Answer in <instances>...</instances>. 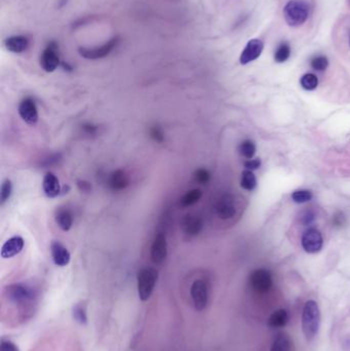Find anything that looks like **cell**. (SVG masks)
I'll use <instances>...</instances> for the list:
<instances>
[{
	"instance_id": "1",
	"label": "cell",
	"mask_w": 350,
	"mask_h": 351,
	"mask_svg": "<svg viewBox=\"0 0 350 351\" xmlns=\"http://www.w3.org/2000/svg\"><path fill=\"white\" fill-rule=\"evenodd\" d=\"M310 4L307 0H288L284 6V18L286 23L293 28L304 25L310 16Z\"/></svg>"
},
{
	"instance_id": "2",
	"label": "cell",
	"mask_w": 350,
	"mask_h": 351,
	"mask_svg": "<svg viewBox=\"0 0 350 351\" xmlns=\"http://www.w3.org/2000/svg\"><path fill=\"white\" fill-rule=\"evenodd\" d=\"M320 326V310L318 303L309 300L305 303L302 314V330L308 341L316 338Z\"/></svg>"
},
{
	"instance_id": "3",
	"label": "cell",
	"mask_w": 350,
	"mask_h": 351,
	"mask_svg": "<svg viewBox=\"0 0 350 351\" xmlns=\"http://www.w3.org/2000/svg\"><path fill=\"white\" fill-rule=\"evenodd\" d=\"M6 295L10 302L18 305H25L35 299L36 292L28 284H14L6 288Z\"/></svg>"
},
{
	"instance_id": "4",
	"label": "cell",
	"mask_w": 350,
	"mask_h": 351,
	"mask_svg": "<svg viewBox=\"0 0 350 351\" xmlns=\"http://www.w3.org/2000/svg\"><path fill=\"white\" fill-rule=\"evenodd\" d=\"M158 272L152 267L142 269L138 276V292L142 301H147L156 284Z\"/></svg>"
},
{
	"instance_id": "5",
	"label": "cell",
	"mask_w": 350,
	"mask_h": 351,
	"mask_svg": "<svg viewBox=\"0 0 350 351\" xmlns=\"http://www.w3.org/2000/svg\"><path fill=\"white\" fill-rule=\"evenodd\" d=\"M120 44V37H113L112 39L101 46L96 48H80L78 52L82 56L88 60H98L107 56Z\"/></svg>"
},
{
	"instance_id": "6",
	"label": "cell",
	"mask_w": 350,
	"mask_h": 351,
	"mask_svg": "<svg viewBox=\"0 0 350 351\" xmlns=\"http://www.w3.org/2000/svg\"><path fill=\"white\" fill-rule=\"evenodd\" d=\"M40 65L42 69L48 73L54 72L60 65L59 46L54 42H50L40 56Z\"/></svg>"
},
{
	"instance_id": "7",
	"label": "cell",
	"mask_w": 350,
	"mask_h": 351,
	"mask_svg": "<svg viewBox=\"0 0 350 351\" xmlns=\"http://www.w3.org/2000/svg\"><path fill=\"white\" fill-rule=\"evenodd\" d=\"M250 286L257 292H266L272 286L271 273L266 269H257L252 272L250 276Z\"/></svg>"
},
{
	"instance_id": "8",
	"label": "cell",
	"mask_w": 350,
	"mask_h": 351,
	"mask_svg": "<svg viewBox=\"0 0 350 351\" xmlns=\"http://www.w3.org/2000/svg\"><path fill=\"white\" fill-rule=\"evenodd\" d=\"M264 50V42L259 38H254L248 40L244 50L240 54V62L242 65H246L257 60Z\"/></svg>"
},
{
	"instance_id": "9",
	"label": "cell",
	"mask_w": 350,
	"mask_h": 351,
	"mask_svg": "<svg viewBox=\"0 0 350 351\" xmlns=\"http://www.w3.org/2000/svg\"><path fill=\"white\" fill-rule=\"evenodd\" d=\"M151 259L155 264H162L168 256V242L166 234L162 232L155 236L151 246Z\"/></svg>"
},
{
	"instance_id": "10",
	"label": "cell",
	"mask_w": 350,
	"mask_h": 351,
	"mask_svg": "<svg viewBox=\"0 0 350 351\" xmlns=\"http://www.w3.org/2000/svg\"><path fill=\"white\" fill-rule=\"evenodd\" d=\"M301 242L305 252L309 254H316L322 248L324 240L322 233L316 228H310L303 234Z\"/></svg>"
},
{
	"instance_id": "11",
	"label": "cell",
	"mask_w": 350,
	"mask_h": 351,
	"mask_svg": "<svg viewBox=\"0 0 350 351\" xmlns=\"http://www.w3.org/2000/svg\"><path fill=\"white\" fill-rule=\"evenodd\" d=\"M191 298L194 303V307L196 310L202 311L206 308L208 304V286L206 282L202 280L194 282L190 290Z\"/></svg>"
},
{
	"instance_id": "12",
	"label": "cell",
	"mask_w": 350,
	"mask_h": 351,
	"mask_svg": "<svg viewBox=\"0 0 350 351\" xmlns=\"http://www.w3.org/2000/svg\"><path fill=\"white\" fill-rule=\"evenodd\" d=\"M215 210H216V214H218V217L222 220H228L234 216L236 212V208L232 195L230 194L222 195L216 202Z\"/></svg>"
},
{
	"instance_id": "13",
	"label": "cell",
	"mask_w": 350,
	"mask_h": 351,
	"mask_svg": "<svg viewBox=\"0 0 350 351\" xmlns=\"http://www.w3.org/2000/svg\"><path fill=\"white\" fill-rule=\"evenodd\" d=\"M18 114L26 124H35L38 122V110L35 101L31 98H25L18 105Z\"/></svg>"
},
{
	"instance_id": "14",
	"label": "cell",
	"mask_w": 350,
	"mask_h": 351,
	"mask_svg": "<svg viewBox=\"0 0 350 351\" xmlns=\"http://www.w3.org/2000/svg\"><path fill=\"white\" fill-rule=\"evenodd\" d=\"M181 228L184 233L189 236H196L202 232L204 228V222L202 218L196 214H186L181 222Z\"/></svg>"
},
{
	"instance_id": "15",
	"label": "cell",
	"mask_w": 350,
	"mask_h": 351,
	"mask_svg": "<svg viewBox=\"0 0 350 351\" xmlns=\"http://www.w3.org/2000/svg\"><path fill=\"white\" fill-rule=\"evenodd\" d=\"M50 252L54 263L56 266L64 267L67 266L71 260V255L68 250L60 242H54L50 244Z\"/></svg>"
},
{
	"instance_id": "16",
	"label": "cell",
	"mask_w": 350,
	"mask_h": 351,
	"mask_svg": "<svg viewBox=\"0 0 350 351\" xmlns=\"http://www.w3.org/2000/svg\"><path fill=\"white\" fill-rule=\"evenodd\" d=\"M25 242L21 236H14L8 240L2 248V257L4 259H8L16 256L20 254L24 248Z\"/></svg>"
},
{
	"instance_id": "17",
	"label": "cell",
	"mask_w": 350,
	"mask_h": 351,
	"mask_svg": "<svg viewBox=\"0 0 350 351\" xmlns=\"http://www.w3.org/2000/svg\"><path fill=\"white\" fill-rule=\"evenodd\" d=\"M4 46L10 52L20 54L28 50L30 46V39L24 35L12 36L6 39Z\"/></svg>"
},
{
	"instance_id": "18",
	"label": "cell",
	"mask_w": 350,
	"mask_h": 351,
	"mask_svg": "<svg viewBox=\"0 0 350 351\" xmlns=\"http://www.w3.org/2000/svg\"><path fill=\"white\" fill-rule=\"evenodd\" d=\"M42 188L46 195L50 198H56L61 192V186L59 179L56 178V176L52 172H46L44 181H42Z\"/></svg>"
},
{
	"instance_id": "19",
	"label": "cell",
	"mask_w": 350,
	"mask_h": 351,
	"mask_svg": "<svg viewBox=\"0 0 350 351\" xmlns=\"http://www.w3.org/2000/svg\"><path fill=\"white\" fill-rule=\"evenodd\" d=\"M108 184L112 190L122 191L130 185V178L124 170H118L110 174Z\"/></svg>"
},
{
	"instance_id": "20",
	"label": "cell",
	"mask_w": 350,
	"mask_h": 351,
	"mask_svg": "<svg viewBox=\"0 0 350 351\" xmlns=\"http://www.w3.org/2000/svg\"><path fill=\"white\" fill-rule=\"evenodd\" d=\"M56 222L63 231H69L73 225V218L71 212L66 208L58 210L56 212Z\"/></svg>"
},
{
	"instance_id": "21",
	"label": "cell",
	"mask_w": 350,
	"mask_h": 351,
	"mask_svg": "<svg viewBox=\"0 0 350 351\" xmlns=\"http://www.w3.org/2000/svg\"><path fill=\"white\" fill-rule=\"evenodd\" d=\"M288 314L286 310L278 309L270 316L268 320V326L274 328H282L288 324Z\"/></svg>"
},
{
	"instance_id": "22",
	"label": "cell",
	"mask_w": 350,
	"mask_h": 351,
	"mask_svg": "<svg viewBox=\"0 0 350 351\" xmlns=\"http://www.w3.org/2000/svg\"><path fill=\"white\" fill-rule=\"evenodd\" d=\"M202 196V192L200 189H192L184 194L180 200V206L182 208H188L193 204H196L200 200Z\"/></svg>"
},
{
	"instance_id": "23",
	"label": "cell",
	"mask_w": 350,
	"mask_h": 351,
	"mask_svg": "<svg viewBox=\"0 0 350 351\" xmlns=\"http://www.w3.org/2000/svg\"><path fill=\"white\" fill-rule=\"evenodd\" d=\"M240 186L242 189L252 191L254 190L257 186V179L255 177L252 170H246L242 174V180H240Z\"/></svg>"
},
{
	"instance_id": "24",
	"label": "cell",
	"mask_w": 350,
	"mask_h": 351,
	"mask_svg": "<svg viewBox=\"0 0 350 351\" xmlns=\"http://www.w3.org/2000/svg\"><path fill=\"white\" fill-rule=\"evenodd\" d=\"M300 84L306 90H314L318 86V78L312 73H306L301 77Z\"/></svg>"
},
{
	"instance_id": "25",
	"label": "cell",
	"mask_w": 350,
	"mask_h": 351,
	"mask_svg": "<svg viewBox=\"0 0 350 351\" xmlns=\"http://www.w3.org/2000/svg\"><path fill=\"white\" fill-rule=\"evenodd\" d=\"M290 46L288 42H282L276 52H274V60L276 63H284L290 56Z\"/></svg>"
},
{
	"instance_id": "26",
	"label": "cell",
	"mask_w": 350,
	"mask_h": 351,
	"mask_svg": "<svg viewBox=\"0 0 350 351\" xmlns=\"http://www.w3.org/2000/svg\"><path fill=\"white\" fill-rule=\"evenodd\" d=\"M240 152L244 158L252 160L256 153V145L250 140H246L240 144Z\"/></svg>"
},
{
	"instance_id": "27",
	"label": "cell",
	"mask_w": 350,
	"mask_h": 351,
	"mask_svg": "<svg viewBox=\"0 0 350 351\" xmlns=\"http://www.w3.org/2000/svg\"><path fill=\"white\" fill-rule=\"evenodd\" d=\"M312 192L309 190H297L292 194V200L296 204H305L312 200Z\"/></svg>"
},
{
	"instance_id": "28",
	"label": "cell",
	"mask_w": 350,
	"mask_h": 351,
	"mask_svg": "<svg viewBox=\"0 0 350 351\" xmlns=\"http://www.w3.org/2000/svg\"><path fill=\"white\" fill-rule=\"evenodd\" d=\"M310 65L312 69L316 71H324L328 66V60L324 56H316L310 61Z\"/></svg>"
},
{
	"instance_id": "29",
	"label": "cell",
	"mask_w": 350,
	"mask_h": 351,
	"mask_svg": "<svg viewBox=\"0 0 350 351\" xmlns=\"http://www.w3.org/2000/svg\"><path fill=\"white\" fill-rule=\"evenodd\" d=\"M12 183L10 180H6L2 185V190H0V202L4 204L12 196Z\"/></svg>"
},
{
	"instance_id": "30",
	"label": "cell",
	"mask_w": 350,
	"mask_h": 351,
	"mask_svg": "<svg viewBox=\"0 0 350 351\" xmlns=\"http://www.w3.org/2000/svg\"><path fill=\"white\" fill-rule=\"evenodd\" d=\"M290 342L284 336H280L274 342V345L271 347L270 351H290Z\"/></svg>"
},
{
	"instance_id": "31",
	"label": "cell",
	"mask_w": 350,
	"mask_h": 351,
	"mask_svg": "<svg viewBox=\"0 0 350 351\" xmlns=\"http://www.w3.org/2000/svg\"><path fill=\"white\" fill-rule=\"evenodd\" d=\"M194 179L200 184H206L210 179V174L206 168H198L194 172Z\"/></svg>"
},
{
	"instance_id": "32",
	"label": "cell",
	"mask_w": 350,
	"mask_h": 351,
	"mask_svg": "<svg viewBox=\"0 0 350 351\" xmlns=\"http://www.w3.org/2000/svg\"><path fill=\"white\" fill-rule=\"evenodd\" d=\"M149 134L151 139L158 143H162L164 141V134L158 126H153L149 130Z\"/></svg>"
},
{
	"instance_id": "33",
	"label": "cell",
	"mask_w": 350,
	"mask_h": 351,
	"mask_svg": "<svg viewBox=\"0 0 350 351\" xmlns=\"http://www.w3.org/2000/svg\"><path fill=\"white\" fill-rule=\"evenodd\" d=\"M73 316L80 324H86V309L82 307V305H76L74 307Z\"/></svg>"
},
{
	"instance_id": "34",
	"label": "cell",
	"mask_w": 350,
	"mask_h": 351,
	"mask_svg": "<svg viewBox=\"0 0 350 351\" xmlns=\"http://www.w3.org/2000/svg\"><path fill=\"white\" fill-rule=\"evenodd\" d=\"M261 166V160L259 158L256 160H248L244 162V168L248 170H255L259 168Z\"/></svg>"
},
{
	"instance_id": "35",
	"label": "cell",
	"mask_w": 350,
	"mask_h": 351,
	"mask_svg": "<svg viewBox=\"0 0 350 351\" xmlns=\"http://www.w3.org/2000/svg\"><path fill=\"white\" fill-rule=\"evenodd\" d=\"M0 351H18V349L14 345V343L8 340H2V346H0Z\"/></svg>"
},
{
	"instance_id": "36",
	"label": "cell",
	"mask_w": 350,
	"mask_h": 351,
	"mask_svg": "<svg viewBox=\"0 0 350 351\" xmlns=\"http://www.w3.org/2000/svg\"><path fill=\"white\" fill-rule=\"evenodd\" d=\"M77 187L82 192H90L92 190V185L86 181H78L77 182Z\"/></svg>"
},
{
	"instance_id": "37",
	"label": "cell",
	"mask_w": 350,
	"mask_h": 351,
	"mask_svg": "<svg viewBox=\"0 0 350 351\" xmlns=\"http://www.w3.org/2000/svg\"><path fill=\"white\" fill-rule=\"evenodd\" d=\"M345 223V218L343 217L342 214H338L334 217V224L337 226H341Z\"/></svg>"
},
{
	"instance_id": "38",
	"label": "cell",
	"mask_w": 350,
	"mask_h": 351,
	"mask_svg": "<svg viewBox=\"0 0 350 351\" xmlns=\"http://www.w3.org/2000/svg\"><path fill=\"white\" fill-rule=\"evenodd\" d=\"M84 130L86 132H88L90 134H94L96 132V126H94L92 124H84Z\"/></svg>"
},
{
	"instance_id": "39",
	"label": "cell",
	"mask_w": 350,
	"mask_h": 351,
	"mask_svg": "<svg viewBox=\"0 0 350 351\" xmlns=\"http://www.w3.org/2000/svg\"><path fill=\"white\" fill-rule=\"evenodd\" d=\"M63 67L65 70H68V71H71L72 68L69 66V64H66V63H63Z\"/></svg>"
},
{
	"instance_id": "40",
	"label": "cell",
	"mask_w": 350,
	"mask_h": 351,
	"mask_svg": "<svg viewBox=\"0 0 350 351\" xmlns=\"http://www.w3.org/2000/svg\"><path fill=\"white\" fill-rule=\"evenodd\" d=\"M348 42H349V48H350V33H349V40Z\"/></svg>"
},
{
	"instance_id": "41",
	"label": "cell",
	"mask_w": 350,
	"mask_h": 351,
	"mask_svg": "<svg viewBox=\"0 0 350 351\" xmlns=\"http://www.w3.org/2000/svg\"><path fill=\"white\" fill-rule=\"evenodd\" d=\"M348 4L350 6V0H348Z\"/></svg>"
}]
</instances>
